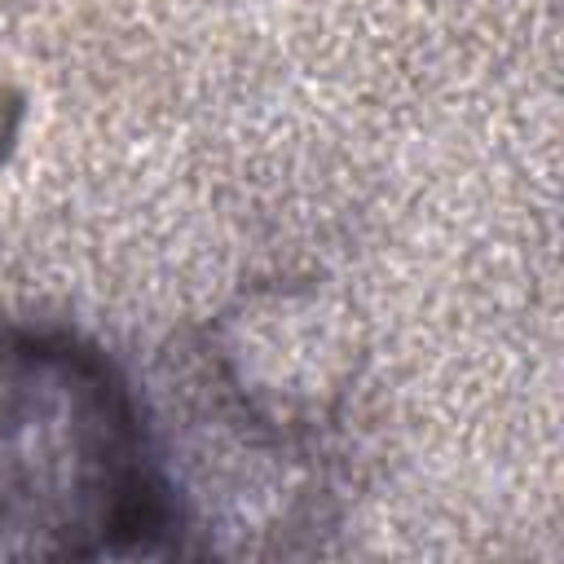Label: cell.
Segmentation results:
<instances>
[{
    "instance_id": "cell-1",
    "label": "cell",
    "mask_w": 564,
    "mask_h": 564,
    "mask_svg": "<svg viewBox=\"0 0 564 564\" xmlns=\"http://www.w3.org/2000/svg\"><path fill=\"white\" fill-rule=\"evenodd\" d=\"M159 524L128 397L70 348L0 344V529L132 533Z\"/></svg>"
}]
</instances>
